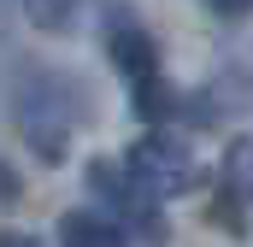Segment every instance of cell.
Listing matches in <instances>:
<instances>
[{"mask_svg":"<svg viewBox=\"0 0 253 247\" xmlns=\"http://www.w3.org/2000/svg\"><path fill=\"white\" fill-rule=\"evenodd\" d=\"M12 118H18V135L24 147L42 159V165H65L77 129L88 118V94L77 77H59V71H30L12 94Z\"/></svg>","mask_w":253,"mask_h":247,"instance_id":"cell-1","label":"cell"},{"mask_svg":"<svg viewBox=\"0 0 253 247\" xmlns=\"http://www.w3.org/2000/svg\"><path fill=\"white\" fill-rule=\"evenodd\" d=\"M83 183H88V194H94V206H106L129 236H141V242H159V236H165V212H159L165 200L141 183L124 159H88Z\"/></svg>","mask_w":253,"mask_h":247,"instance_id":"cell-2","label":"cell"},{"mask_svg":"<svg viewBox=\"0 0 253 247\" xmlns=\"http://www.w3.org/2000/svg\"><path fill=\"white\" fill-rule=\"evenodd\" d=\"M124 165L153 188L159 200H183V194L200 188V159L189 153V141L171 135L165 124H153V129H141V135L129 141V147H124Z\"/></svg>","mask_w":253,"mask_h":247,"instance_id":"cell-3","label":"cell"},{"mask_svg":"<svg viewBox=\"0 0 253 247\" xmlns=\"http://www.w3.org/2000/svg\"><path fill=\"white\" fill-rule=\"evenodd\" d=\"M106 59H112V71L124 77L129 88H135V82L165 77V71H159V41L141 30V18H129L124 6H118V12H106Z\"/></svg>","mask_w":253,"mask_h":247,"instance_id":"cell-4","label":"cell"},{"mask_svg":"<svg viewBox=\"0 0 253 247\" xmlns=\"http://www.w3.org/2000/svg\"><path fill=\"white\" fill-rule=\"evenodd\" d=\"M53 242H59V247H129V230L112 218V212L77 206V212H65V218H59Z\"/></svg>","mask_w":253,"mask_h":247,"instance_id":"cell-5","label":"cell"},{"mask_svg":"<svg viewBox=\"0 0 253 247\" xmlns=\"http://www.w3.org/2000/svg\"><path fill=\"white\" fill-rule=\"evenodd\" d=\"M224 200H248L253 206V135H236L224 147Z\"/></svg>","mask_w":253,"mask_h":247,"instance_id":"cell-6","label":"cell"},{"mask_svg":"<svg viewBox=\"0 0 253 247\" xmlns=\"http://www.w3.org/2000/svg\"><path fill=\"white\" fill-rule=\"evenodd\" d=\"M24 6V18L36 24V30H47V36H59L77 24V12H83V0H18Z\"/></svg>","mask_w":253,"mask_h":247,"instance_id":"cell-7","label":"cell"},{"mask_svg":"<svg viewBox=\"0 0 253 247\" xmlns=\"http://www.w3.org/2000/svg\"><path fill=\"white\" fill-rule=\"evenodd\" d=\"M18 194H24V177H18V171H12V165L0 159V206H12Z\"/></svg>","mask_w":253,"mask_h":247,"instance_id":"cell-8","label":"cell"},{"mask_svg":"<svg viewBox=\"0 0 253 247\" xmlns=\"http://www.w3.org/2000/svg\"><path fill=\"white\" fill-rule=\"evenodd\" d=\"M206 12H218V18H242V12H253V0H206Z\"/></svg>","mask_w":253,"mask_h":247,"instance_id":"cell-9","label":"cell"},{"mask_svg":"<svg viewBox=\"0 0 253 247\" xmlns=\"http://www.w3.org/2000/svg\"><path fill=\"white\" fill-rule=\"evenodd\" d=\"M0 247H47V242L30 236V230H0Z\"/></svg>","mask_w":253,"mask_h":247,"instance_id":"cell-10","label":"cell"},{"mask_svg":"<svg viewBox=\"0 0 253 247\" xmlns=\"http://www.w3.org/2000/svg\"><path fill=\"white\" fill-rule=\"evenodd\" d=\"M6 24H12V0H0V41H6Z\"/></svg>","mask_w":253,"mask_h":247,"instance_id":"cell-11","label":"cell"}]
</instances>
